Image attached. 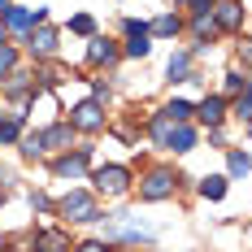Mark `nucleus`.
<instances>
[{
    "mask_svg": "<svg viewBox=\"0 0 252 252\" xmlns=\"http://www.w3.org/2000/svg\"><path fill=\"white\" fill-rule=\"evenodd\" d=\"M122 57L126 61H144L152 57V35L144 18H122Z\"/></svg>",
    "mask_w": 252,
    "mask_h": 252,
    "instance_id": "6e6552de",
    "label": "nucleus"
},
{
    "mask_svg": "<svg viewBox=\"0 0 252 252\" xmlns=\"http://www.w3.org/2000/svg\"><path fill=\"white\" fill-rule=\"evenodd\" d=\"M122 61V44L118 39H109V35H92L87 39V65L92 70H113Z\"/></svg>",
    "mask_w": 252,
    "mask_h": 252,
    "instance_id": "1a4fd4ad",
    "label": "nucleus"
},
{
    "mask_svg": "<svg viewBox=\"0 0 252 252\" xmlns=\"http://www.w3.org/2000/svg\"><path fill=\"white\" fill-rule=\"evenodd\" d=\"M100 196L92 187H70L65 196H57V218L70 226H96L100 222Z\"/></svg>",
    "mask_w": 252,
    "mask_h": 252,
    "instance_id": "f03ea898",
    "label": "nucleus"
},
{
    "mask_svg": "<svg viewBox=\"0 0 252 252\" xmlns=\"http://www.w3.org/2000/svg\"><path fill=\"white\" fill-rule=\"evenodd\" d=\"M31 252H74V239L65 226H39L31 230Z\"/></svg>",
    "mask_w": 252,
    "mask_h": 252,
    "instance_id": "f8f14e48",
    "label": "nucleus"
},
{
    "mask_svg": "<svg viewBox=\"0 0 252 252\" xmlns=\"http://www.w3.org/2000/svg\"><path fill=\"white\" fill-rule=\"evenodd\" d=\"M109 252H139V248H126V244H109Z\"/></svg>",
    "mask_w": 252,
    "mask_h": 252,
    "instance_id": "f704fd0d",
    "label": "nucleus"
},
{
    "mask_svg": "<svg viewBox=\"0 0 252 252\" xmlns=\"http://www.w3.org/2000/svg\"><path fill=\"white\" fill-rule=\"evenodd\" d=\"M0 118H4V113H0Z\"/></svg>",
    "mask_w": 252,
    "mask_h": 252,
    "instance_id": "a19ab883",
    "label": "nucleus"
},
{
    "mask_svg": "<svg viewBox=\"0 0 252 252\" xmlns=\"http://www.w3.org/2000/svg\"><path fill=\"white\" fill-rule=\"evenodd\" d=\"M239 61H244V70H252V35L239 39Z\"/></svg>",
    "mask_w": 252,
    "mask_h": 252,
    "instance_id": "7c9ffc66",
    "label": "nucleus"
},
{
    "mask_svg": "<svg viewBox=\"0 0 252 252\" xmlns=\"http://www.w3.org/2000/svg\"><path fill=\"white\" fill-rule=\"evenodd\" d=\"M178 4H187V0H174V9H178Z\"/></svg>",
    "mask_w": 252,
    "mask_h": 252,
    "instance_id": "58836bf2",
    "label": "nucleus"
},
{
    "mask_svg": "<svg viewBox=\"0 0 252 252\" xmlns=\"http://www.w3.org/2000/svg\"><path fill=\"white\" fill-rule=\"evenodd\" d=\"M18 65H22V48L18 44H0V83L13 74Z\"/></svg>",
    "mask_w": 252,
    "mask_h": 252,
    "instance_id": "a878e982",
    "label": "nucleus"
},
{
    "mask_svg": "<svg viewBox=\"0 0 252 252\" xmlns=\"http://www.w3.org/2000/svg\"><path fill=\"white\" fill-rule=\"evenodd\" d=\"M187 4H191V13H213L218 0H187Z\"/></svg>",
    "mask_w": 252,
    "mask_h": 252,
    "instance_id": "72a5a7b5",
    "label": "nucleus"
},
{
    "mask_svg": "<svg viewBox=\"0 0 252 252\" xmlns=\"http://www.w3.org/2000/svg\"><path fill=\"white\" fill-rule=\"evenodd\" d=\"M161 113H165V118H170V122H196V104L191 100H183V96H170V100L161 104Z\"/></svg>",
    "mask_w": 252,
    "mask_h": 252,
    "instance_id": "412c9836",
    "label": "nucleus"
},
{
    "mask_svg": "<svg viewBox=\"0 0 252 252\" xmlns=\"http://www.w3.org/2000/svg\"><path fill=\"white\" fill-rule=\"evenodd\" d=\"M4 200H9V191H4V187H0V209H4Z\"/></svg>",
    "mask_w": 252,
    "mask_h": 252,
    "instance_id": "e433bc0d",
    "label": "nucleus"
},
{
    "mask_svg": "<svg viewBox=\"0 0 252 252\" xmlns=\"http://www.w3.org/2000/svg\"><path fill=\"white\" fill-rule=\"evenodd\" d=\"M18 157L22 161H48V148H44V130H26L18 139Z\"/></svg>",
    "mask_w": 252,
    "mask_h": 252,
    "instance_id": "6ab92c4d",
    "label": "nucleus"
},
{
    "mask_svg": "<svg viewBox=\"0 0 252 252\" xmlns=\"http://www.w3.org/2000/svg\"><path fill=\"white\" fill-rule=\"evenodd\" d=\"M74 252H109V244H104L100 235H96V239H78V244H74Z\"/></svg>",
    "mask_w": 252,
    "mask_h": 252,
    "instance_id": "c85d7f7f",
    "label": "nucleus"
},
{
    "mask_svg": "<svg viewBox=\"0 0 252 252\" xmlns=\"http://www.w3.org/2000/svg\"><path fill=\"white\" fill-rule=\"evenodd\" d=\"M226 118H230V100L222 96V92H209L204 100H196V126H226Z\"/></svg>",
    "mask_w": 252,
    "mask_h": 252,
    "instance_id": "9b49d317",
    "label": "nucleus"
},
{
    "mask_svg": "<svg viewBox=\"0 0 252 252\" xmlns=\"http://www.w3.org/2000/svg\"><path fill=\"white\" fill-rule=\"evenodd\" d=\"M22 48L31 52L35 61H44V65H48V61H57V57H61V31H57L52 22L31 26V31L22 35Z\"/></svg>",
    "mask_w": 252,
    "mask_h": 252,
    "instance_id": "0eeeda50",
    "label": "nucleus"
},
{
    "mask_svg": "<svg viewBox=\"0 0 252 252\" xmlns=\"http://www.w3.org/2000/svg\"><path fill=\"white\" fill-rule=\"evenodd\" d=\"M92 96H96V100H109V83H104V78H92Z\"/></svg>",
    "mask_w": 252,
    "mask_h": 252,
    "instance_id": "2f4dec72",
    "label": "nucleus"
},
{
    "mask_svg": "<svg viewBox=\"0 0 252 252\" xmlns=\"http://www.w3.org/2000/svg\"><path fill=\"white\" fill-rule=\"evenodd\" d=\"M70 35H83V39L100 35V31H96V18H92V13H74V18H70Z\"/></svg>",
    "mask_w": 252,
    "mask_h": 252,
    "instance_id": "cd10ccee",
    "label": "nucleus"
},
{
    "mask_svg": "<svg viewBox=\"0 0 252 252\" xmlns=\"http://www.w3.org/2000/svg\"><path fill=\"white\" fill-rule=\"evenodd\" d=\"M230 118H235V122H244V126H252V83L244 87V96H235V100H230Z\"/></svg>",
    "mask_w": 252,
    "mask_h": 252,
    "instance_id": "bb28decb",
    "label": "nucleus"
},
{
    "mask_svg": "<svg viewBox=\"0 0 252 252\" xmlns=\"http://www.w3.org/2000/svg\"><path fill=\"white\" fill-rule=\"evenodd\" d=\"M92 165H96V148L92 144H78V148H65L57 157H48V174L57 183H83L92 174Z\"/></svg>",
    "mask_w": 252,
    "mask_h": 252,
    "instance_id": "20e7f679",
    "label": "nucleus"
},
{
    "mask_svg": "<svg viewBox=\"0 0 252 252\" xmlns=\"http://www.w3.org/2000/svg\"><path fill=\"white\" fill-rule=\"evenodd\" d=\"M48 22V4H35V9H31V26H44Z\"/></svg>",
    "mask_w": 252,
    "mask_h": 252,
    "instance_id": "473e14b6",
    "label": "nucleus"
},
{
    "mask_svg": "<svg viewBox=\"0 0 252 252\" xmlns=\"http://www.w3.org/2000/svg\"><path fill=\"white\" fill-rule=\"evenodd\" d=\"M200 144V126L196 122H178L170 130V139H165V152H174V157H187V152H196Z\"/></svg>",
    "mask_w": 252,
    "mask_h": 252,
    "instance_id": "2eb2a0df",
    "label": "nucleus"
},
{
    "mask_svg": "<svg viewBox=\"0 0 252 252\" xmlns=\"http://www.w3.org/2000/svg\"><path fill=\"white\" fill-rule=\"evenodd\" d=\"M183 31H187V18H183V13H174V9H170V13H157V18L148 22L152 44H157V39H178Z\"/></svg>",
    "mask_w": 252,
    "mask_h": 252,
    "instance_id": "dca6fc26",
    "label": "nucleus"
},
{
    "mask_svg": "<svg viewBox=\"0 0 252 252\" xmlns=\"http://www.w3.org/2000/svg\"><path fill=\"white\" fill-rule=\"evenodd\" d=\"M226 191H230V178L226 174H204L200 183H196V196H200V200H222Z\"/></svg>",
    "mask_w": 252,
    "mask_h": 252,
    "instance_id": "aec40b11",
    "label": "nucleus"
},
{
    "mask_svg": "<svg viewBox=\"0 0 252 252\" xmlns=\"http://www.w3.org/2000/svg\"><path fill=\"white\" fill-rule=\"evenodd\" d=\"M26 204H31L35 213H44V218H57V200H52L44 187H31V191H26Z\"/></svg>",
    "mask_w": 252,
    "mask_h": 252,
    "instance_id": "393cba45",
    "label": "nucleus"
},
{
    "mask_svg": "<svg viewBox=\"0 0 252 252\" xmlns=\"http://www.w3.org/2000/svg\"><path fill=\"white\" fill-rule=\"evenodd\" d=\"M87 183H92V191L104 196V200H122L126 191L135 187V170L122 165V161H104V165H92Z\"/></svg>",
    "mask_w": 252,
    "mask_h": 252,
    "instance_id": "7ed1b4c3",
    "label": "nucleus"
},
{
    "mask_svg": "<svg viewBox=\"0 0 252 252\" xmlns=\"http://www.w3.org/2000/svg\"><path fill=\"white\" fill-rule=\"evenodd\" d=\"M135 187H139V200L144 204H161V200H174V191L183 187V174L174 165H148Z\"/></svg>",
    "mask_w": 252,
    "mask_h": 252,
    "instance_id": "39448f33",
    "label": "nucleus"
},
{
    "mask_svg": "<svg viewBox=\"0 0 252 252\" xmlns=\"http://www.w3.org/2000/svg\"><path fill=\"white\" fill-rule=\"evenodd\" d=\"M196 57L191 48H174L170 52V61H165V83H196Z\"/></svg>",
    "mask_w": 252,
    "mask_h": 252,
    "instance_id": "4468645a",
    "label": "nucleus"
},
{
    "mask_svg": "<svg viewBox=\"0 0 252 252\" xmlns=\"http://www.w3.org/2000/svg\"><path fill=\"white\" fill-rule=\"evenodd\" d=\"M0 44H9V31H4V22H0Z\"/></svg>",
    "mask_w": 252,
    "mask_h": 252,
    "instance_id": "c9c22d12",
    "label": "nucleus"
},
{
    "mask_svg": "<svg viewBox=\"0 0 252 252\" xmlns=\"http://www.w3.org/2000/svg\"><path fill=\"white\" fill-rule=\"evenodd\" d=\"M144 130H148V139L157 144V148H165V139H170L174 122H170V118H165V113L157 109V113H148V126H144Z\"/></svg>",
    "mask_w": 252,
    "mask_h": 252,
    "instance_id": "5701e85b",
    "label": "nucleus"
},
{
    "mask_svg": "<svg viewBox=\"0 0 252 252\" xmlns=\"http://www.w3.org/2000/svg\"><path fill=\"white\" fill-rule=\"evenodd\" d=\"M244 130H248V139H252V126H244Z\"/></svg>",
    "mask_w": 252,
    "mask_h": 252,
    "instance_id": "ea45409f",
    "label": "nucleus"
},
{
    "mask_svg": "<svg viewBox=\"0 0 252 252\" xmlns=\"http://www.w3.org/2000/svg\"><path fill=\"white\" fill-rule=\"evenodd\" d=\"M4 244H9V239H4V235H0V252H4Z\"/></svg>",
    "mask_w": 252,
    "mask_h": 252,
    "instance_id": "4c0bfd02",
    "label": "nucleus"
},
{
    "mask_svg": "<svg viewBox=\"0 0 252 252\" xmlns=\"http://www.w3.org/2000/svg\"><path fill=\"white\" fill-rule=\"evenodd\" d=\"M0 22H4L9 35H26V31H31V9L13 0V4H4V9H0Z\"/></svg>",
    "mask_w": 252,
    "mask_h": 252,
    "instance_id": "a211bd4d",
    "label": "nucleus"
},
{
    "mask_svg": "<svg viewBox=\"0 0 252 252\" xmlns=\"http://www.w3.org/2000/svg\"><path fill=\"white\" fill-rule=\"evenodd\" d=\"M209 144L226 152V126H209Z\"/></svg>",
    "mask_w": 252,
    "mask_h": 252,
    "instance_id": "c756f323",
    "label": "nucleus"
},
{
    "mask_svg": "<svg viewBox=\"0 0 252 252\" xmlns=\"http://www.w3.org/2000/svg\"><path fill=\"white\" fill-rule=\"evenodd\" d=\"M244 0H218L213 4V22H218V31L222 35H244Z\"/></svg>",
    "mask_w": 252,
    "mask_h": 252,
    "instance_id": "ddd939ff",
    "label": "nucleus"
},
{
    "mask_svg": "<svg viewBox=\"0 0 252 252\" xmlns=\"http://www.w3.org/2000/svg\"><path fill=\"white\" fill-rule=\"evenodd\" d=\"M252 174V152L226 148V178H248Z\"/></svg>",
    "mask_w": 252,
    "mask_h": 252,
    "instance_id": "4be33fe9",
    "label": "nucleus"
},
{
    "mask_svg": "<svg viewBox=\"0 0 252 252\" xmlns=\"http://www.w3.org/2000/svg\"><path fill=\"white\" fill-rule=\"evenodd\" d=\"M39 130H44V148H48V157H57V152H65L70 144H74V126L65 122V118L52 122V126H39Z\"/></svg>",
    "mask_w": 252,
    "mask_h": 252,
    "instance_id": "f3484780",
    "label": "nucleus"
},
{
    "mask_svg": "<svg viewBox=\"0 0 252 252\" xmlns=\"http://www.w3.org/2000/svg\"><path fill=\"white\" fill-rule=\"evenodd\" d=\"M65 122L74 126V135H100V130H109V113H104V104L96 96H87L65 113Z\"/></svg>",
    "mask_w": 252,
    "mask_h": 252,
    "instance_id": "423d86ee",
    "label": "nucleus"
},
{
    "mask_svg": "<svg viewBox=\"0 0 252 252\" xmlns=\"http://www.w3.org/2000/svg\"><path fill=\"white\" fill-rule=\"evenodd\" d=\"M96 226L104 230V235H100L104 244L139 248V244H152V239H157V230H152V226H144L135 213H122V209H118V213H100V222H96Z\"/></svg>",
    "mask_w": 252,
    "mask_h": 252,
    "instance_id": "f257e3e1",
    "label": "nucleus"
},
{
    "mask_svg": "<svg viewBox=\"0 0 252 252\" xmlns=\"http://www.w3.org/2000/svg\"><path fill=\"white\" fill-rule=\"evenodd\" d=\"M248 83H252V74L235 65V70H226V74H222V96H226V100H235V96H244V87H248Z\"/></svg>",
    "mask_w": 252,
    "mask_h": 252,
    "instance_id": "b1692460",
    "label": "nucleus"
},
{
    "mask_svg": "<svg viewBox=\"0 0 252 252\" xmlns=\"http://www.w3.org/2000/svg\"><path fill=\"white\" fill-rule=\"evenodd\" d=\"M187 35H191V57H200L218 44V22H213V13H191V22H187Z\"/></svg>",
    "mask_w": 252,
    "mask_h": 252,
    "instance_id": "9d476101",
    "label": "nucleus"
}]
</instances>
